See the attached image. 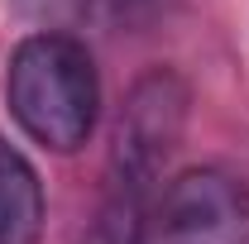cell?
Masks as SVG:
<instances>
[{"label": "cell", "instance_id": "cell-1", "mask_svg": "<svg viewBox=\"0 0 249 244\" xmlns=\"http://www.w3.org/2000/svg\"><path fill=\"white\" fill-rule=\"evenodd\" d=\"M187 124V82L168 67H154L134 82L120 110L110 168H106V206L91 244H139L144 215L154 201V182L173 158Z\"/></svg>", "mask_w": 249, "mask_h": 244}, {"label": "cell", "instance_id": "cell-2", "mask_svg": "<svg viewBox=\"0 0 249 244\" xmlns=\"http://www.w3.org/2000/svg\"><path fill=\"white\" fill-rule=\"evenodd\" d=\"M5 101L15 124L48 153H77L101 115V77L82 38L29 34L5 67Z\"/></svg>", "mask_w": 249, "mask_h": 244}, {"label": "cell", "instance_id": "cell-3", "mask_svg": "<svg viewBox=\"0 0 249 244\" xmlns=\"http://www.w3.org/2000/svg\"><path fill=\"white\" fill-rule=\"evenodd\" d=\"M139 244H249V192L225 168H192L149 201Z\"/></svg>", "mask_w": 249, "mask_h": 244}, {"label": "cell", "instance_id": "cell-4", "mask_svg": "<svg viewBox=\"0 0 249 244\" xmlns=\"http://www.w3.org/2000/svg\"><path fill=\"white\" fill-rule=\"evenodd\" d=\"M43 235V182L34 163L0 139V244H38Z\"/></svg>", "mask_w": 249, "mask_h": 244}, {"label": "cell", "instance_id": "cell-5", "mask_svg": "<svg viewBox=\"0 0 249 244\" xmlns=\"http://www.w3.org/2000/svg\"><path fill=\"white\" fill-rule=\"evenodd\" d=\"M67 5L87 10V15L101 19V24H134L139 15L154 10V0H67Z\"/></svg>", "mask_w": 249, "mask_h": 244}]
</instances>
